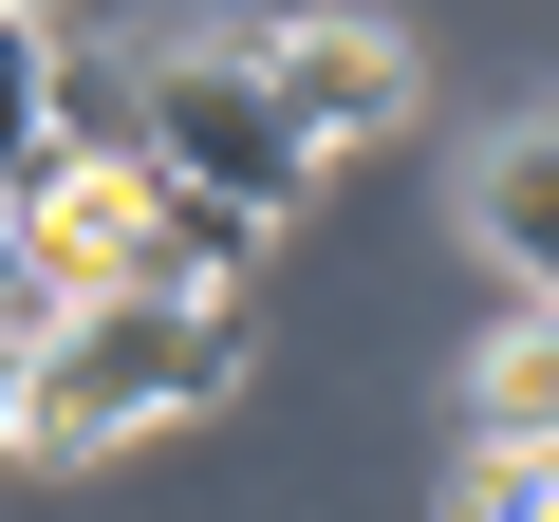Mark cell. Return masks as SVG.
<instances>
[{"instance_id": "cell-6", "label": "cell", "mask_w": 559, "mask_h": 522, "mask_svg": "<svg viewBox=\"0 0 559 522\" xmlns=\"http://www.w3.org/2000/svg\"><path fill=\"white\" fill-rule=\"evenodd\" d=\"M75 131H57V20H0V187H57Z\"/></svg>"}, {"instance_id": "cell-5", "label": "cell", "mask_w": 559, "mask_h": 522, "mask_svg": "<svg viewBox=\"0 0 559 522\" xmlns=\"http://www.w3.org/2000/svg\"><path fill=\"white\" fill-rule=\"evenodd\" d=\"M466 448H559V299L466 336Z\"/></svg>"}, {"instance_id": "cell-1", "label": "cell", "mask_w": 559, "mask_h": 522, "mask_svg": "<svg viewBox=\"0 0 559 522\" xmlns=\"http://www.w3.org/2000/svg\"><path fill=\"white\" fill-rule=\"evenodd\" d=\"M205 392H242V299H75L20 336V448L38 466H94Z\"/></svg>"}, {"instance_id": "cell-7", "label": "cell", "mask_w": 559, "mask_h": 522, "mask_svg": "<svg viewBox=\"0 0 559 522\" xmlns=\"http://www.w3.org/2000/svg\"><path fill=\"white\" fill-rule=\"evenodd\" d=\"M448 522H559V448H466L448 466Z\"/></svg>"}, {"instance_id": "cell-4", "label": "cell", "mask_w": 559, "mask_h": 522, "mask_svg": "<svg viewBox=\"0 0 559 522\" xmlns=\"http://www.w3.org/2000/svg\"><path fill=\"white\" fill-rule=\"evenodd\" d=\"M466 242L503 261L522 299H559V112H503L466 150Z\"/></svg>"}, {"instance_id": "cell-3", "label": "cell", "mask_w": 559, "mask_h": 522, "mask_svg": "<svg viewBox=\"0 0 559 522\" xmlns=\"http://www.w3.org/2000/svg\"><path fill=\"white\" fill-rule=\"evenodd\" d=\"M261 75L299 94V131H318V150H392V131H411V94H429L392 20H261Z\"/></svg>"}, {"instance_id": "cell-2", "label": "cell", "mask_w": 559, "mask_h": 522, "mask_svg": "<svg viewBox=\"0 0 559 522\" xmlns=\"http://www.w3.org/2000/svg\"><path fill=\"white\" fill-rule=\"evenodd\" d=\"M150 150H168L187 187L261 205V224L318 187V131H299V94L261 75V38H150Z\"/></svg>"}, {"instance_id": "cell-8", "label": "cell", "mask_w": 559, "mask_h": 522, "mask_svg": "<svg viewBox=\"0 0 559 522\" xmlns=\"http://www.w3.org/2000/svg\"><path fill=\"white\" fill-rule=\"evenodd\" d=\"M0 466H20V336H0Z\"/></svg>"}]
</instances>
